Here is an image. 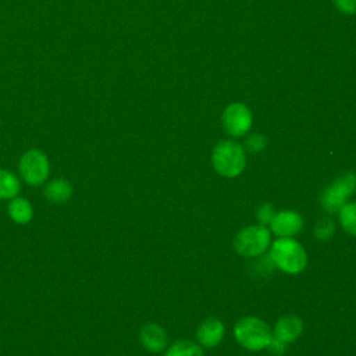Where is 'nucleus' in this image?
<instances>
[{"label": "nucleus", "instance_id": "20e7f679", "mask_svg": "<svg viewBox=\"0 0 356 356\" xmlns=\"http://www.w3.org/2000/svg\"><path fill=\"white\" fill-rule=\"evenodd\" d=\"M271 245V232L266 225H250L238 232L234 239L235 250L246 257L263 254Z\"/></svg>", "mask_w": 356, "mask_h": 356}, {"label": "nucleus", "instance_id": "6ab92c4d", "mask_svg": "<svg viewBox=\"0 0 356 356\" xmlns=\"http://www.w3.org/2000/svg\"><path fill=\"white\" fill-rule=\"evenodd\" d=\"M274 216H275V211L270 203H264L257 209V220L260 221L261 225L270 224Z\"/></svg>", "mask_w": 356, "mask_h": 356}, {"label": "nucleus", "instance_id": "aec40b11", "mask_svg": "<svg viewBox=\"0 0 356 356\" xmlns=\"http://www.w3.org/2000/svg\"><path fill=\"white\" fill-rule=\"evenodd\" d=\"M334 4L342 14H356V0H334Z\"/></svg>", "mask_w": 356, "mask_h": 356}, {"label": "nucleus", "instance_id": "9b49d317", "mask_svg": "<svg viewBox=\"0 0 356 356\" xmlns=\"http://www.w3.org/2000/svg\"><path fill=\"white\" fill-rule=\"evenodd\" d=\"M303 321L298 316H284L281 317L274 328V337L284 343H291L302 334Z\"/></svg>", "mask_w": 356, "mask_h": 356}, {"label": "nucleus", "instance_id": "412c9836", "mask_svg": "<svg viewBox=\"0 0 356 356\" xmlns=\"http://www.w3.org/2000/svg\"><path fill=\"white\" fill-rule=\"evenodd\" d=\"M286 345H288V343H284L282 341L277 339V338L273 335V338H271V341H270L267 349H270V350H271L273 353H275V355H282V353L286 350Z\"/></svg>", "mask_w": 356, "mask_h": 356}, {"label": "nucleus", "instance_id": "dca6fc26", "mask_svg": "<svg viewBox=\"0 0 356 356\" xmlns=\"http://www.w3.org/2000/svg\"><path fill=\"white\" fill-rule=\"evenodd\" d=\"M338 213L342 228L350 235L356 236V202L345 203Z\"/></svg>", "mask_w": 356, "mask_h": 356}, {"label": "nucleus", "instance_id": "9d476101", "mask_svg": "<svg viewBox=\"0 0 356 356\" xmlns=\"http://www.w3.org/2000/svg\"><path fill=\"white\" fill-rule=\"evenodd\" d=\"M196 337L200 345L206 348H213L218 345L224 337V325L218 318H206L197 328Z\"/></svg>", "mask_w": 356, "mask_h": 356}, {"label": "nucleus", "instance_id": "f257e3e1", "mask_svg": "<svg viewBox=\"0 0 356 356\" xmlns=\"http://www.w3.org/2000/svg\"><path fill=\"white\" fill-rule=\"evenodd\" d=\"M273 263L286 274H298L307 264V254L303 246L293 238H278L270 248Z\"/></svg>", "mask_w": 356, "mask_h": 356}, {"label": "nucleus", "instance_id": "f8f14e48", "mask_svg": "<svg viewBox=\"0 0 356 356\" xmlns=\"http://www.w3.org/2000/svg\"><path fill=\"white\" fill-rule=\"evenodd\" d=\"M72 185L64 178H56L49 181L43 189L44 197L56 204L68 202L72 197Z\"/></svg>", "mask_w": 356, "mask_h": 356}, {"label": "nucleus", "instance_id": "f03ea898", "mask_svg": "<svg viewBox=\"0 0 356 356\" xmlns=\"http://www.w3.org/2000/svg\"><path fill=\"white\" fill-rule=\"evenodd\" d=\"M214 170L227 178L238 177L245 165L246 156L243 147L234 140H221L216 145L211 154Z\"/></svg>", "mask_w": 356, "mask_h": 356}, {"label": "nucleus", "instance_id": "7ed1b4c3", "mask_svg": "<svg viewBox=\"0 0 356 356\" xmlns=\"http://www.w3.org/2000/svg\"><path fill=\"white\" fill-rule=\"evenodd\" d=\"M236 342L249 350L266 349L273 338V331L266 321L257 317H243L234 327Z\"/></svg>", "mask_w": 356, "mask_h": 356}, {"label": "nucleus", "instance_id": "39448f33", "mask_svg": "<svg viewBox=\"0 0 356 356\" xmlns=\"http://www.w3.org/2000/svg\"><path fill=\"white\" fill-rule=\"evenodd\" d=\"M18 172L28 185L38 186L44 184L50 174V163L44 152L39 149L26 150L18 161Z\"/></svg>", "mask_w": 356, "mask_h": 356}, {"label": "nucleus", "instance_id": "6e6552de", "mask_svg": "<svg viewBox=\"0 0 356 356\" xmlns=\"http://www.w3.org/2000/svg\"><path fill=\"white\" fill-rule=\"evenodd\" d=\"M303 227V218L293 210H284L275 213L270 222V229L280 238H292Z\"/></svg>", "mask_w": 356, "mask_h": 356}, {"label": "nucleus", "instance_id": "ddd939ff", "mask_svg": "<svg viewBox=\"0 0 356 356\" xmlns=\"http://www.w3.org/2000/svg\"><path fill=\"white\" fill-rule=\"evenodd\" d=\"M7 213H8V217L15 224H21V225L28 224L33 218V207L31 202L21 196H15L8 202Z\"/></svg>", "mask_w": 356, "mask_h": 356}, {"label": "nucleus", "instance_id": "0eeeda50", "mask_svg": "<svg viewBox=\"0 0 356 356\" xmlns=\"http://www.w3.org/2000/svg\"><path fill=\"white\" fill-rule=\"evenodd\" d=\"M222 127L231 136H243L252 127V113L243 103H231L222 111Z\"/></svg>", "mask_w": 356, "mask_h": 356}, {"label": "nucleus", "instance_id": "f3484780", "mask_svg": "<svg viewBox=\"0 0 356 356\" xmlns=\"http://www.w3.org/2000/svg\"><path fill=\"white\" fill-rule=\"evenodd\" d=\"M335 231V225L332 222L331 218H324L321 221H318L314 227V236L317 239H321V241H325V239H330L332 236Z\"/></svg>", "mask_w": 356, "mask_h": 356}, {"label": "nucleus", "instance_id": "423d86ee", "mask_svg": "<svg viewBox=\"0 0 356 356\" xmlns=\"http://www.w3.org/2000/svg\"><path fill=\"white\" fill-rule=\"evenodd\" d=\"M356 191V174L345 172L337 178L321 195L323 209L328 213H337L341 207L348 203V197Z\"/></svg>", "mask_w": 356, "mask_h": 356}, {"label": "nucleus", "instance_id": "4468645a", "mask_svg": "<svg viewBox=\"0 0 356 356\" xmlns=\"http://www.w3.org/2000/svg\"><path fill=\"white\" fill-rule=\"evenodd\" d=\"M21 182L15 174L8 170L0 168V200H11L18 196Z\"/></svg>", "mask_w": 356, "mask_h": 356}, {"label": "nucleus", "instance_id": "2eb2a0df", "mask_svg": "<svg viewBox=\"0 0 356 356\" xmlns=\"http://www.w3.org/2000/svg\"><path fill=\"white\" fill-rule=\"evenodd\" d=\"M163 356H203L202 348L189 339L175 341Z\"/></svg>", "mask_w": 356, "mask_h": 356}, {"label": "nucleus", "instance_id": "a211bd4d", "mask_svg": "<svg viewBox=\"0 0 356 356\" xmlns=\"http://www.w3.org/2000/svg\"><path fill=\"white\" fill-rule=\"evenodd\" d=\"M266 145H267V139H266L263 135H260V134H253V135H250V136L246 139V142H245L246 149H248L249 152H252V153H259V152H261V150L266 147Z\"/></svg>", "mask_w": 356, "mask_h": 356}, {"label": "nucleus", "instance_id": "1a4fd4ad", "mask_svg": "<svg viewBox=\"0 0 356 356\" xmlns=\"http://www.w3.org/2000/svg\"><path fill=\"white\" fill-rule=\"evenodd\" d=\"M139 338L142 345L153 353H159L165 349L168 337L164 328L156 323H147L140 328Z\"/></svg>", "mask_w": 356, "mask_h": 356}]
</instances>
